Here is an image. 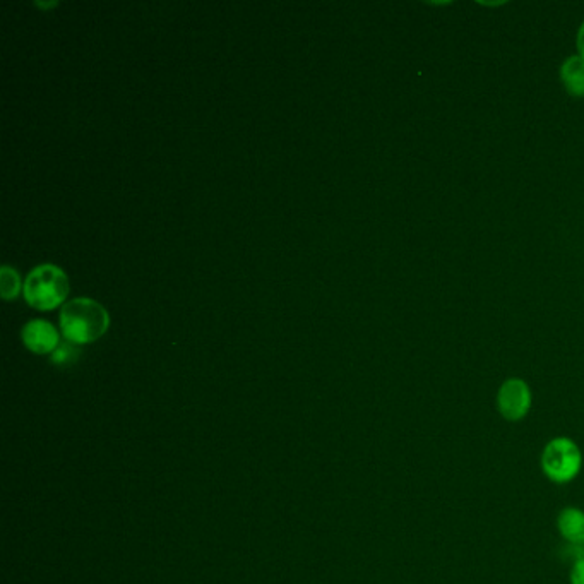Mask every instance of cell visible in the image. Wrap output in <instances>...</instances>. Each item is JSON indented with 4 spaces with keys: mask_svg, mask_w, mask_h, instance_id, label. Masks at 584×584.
I'll list each match as a JSON object with an SVG mask.
<instances>
[{
    "mask_svg": "<svg viewBox=\"0 0 584 584\" xmlns=\"http://www.w3.org/2000/svg\"><path fill=\"white\" fill-rule=\"evenodd\" d=\"M110 324L107 310L91 298H74L60 312V328L72 343H91L105 334Z\"/></svg>",
    "mask_w": 584,
    "mask_h": 584,
    "instance_id": "obj_1",
    "label": "cell"
},
{
    "mask_svg": "<svg viewBox=\"0 0 584 584\" xmlns=\"http://www.w3.org/2000/svg\"><path fill=\"white\" fill-rule=\"evenodd\" d=\"M540 466L550 482L566 485L574 482L583 470V451L571 437H554L543 447Z\"/></svg>",
    "mask_w": 584,
    "mask_h": 584,
    "instance_id": "obj_2",
    "label": "cell"
},
{
    "mask_svg": "<svg viewBox=\"0 0 584 584\" xmlns=\"http://www.w3.org/2000/svg\"><path fill=\"white\" fill-rule=\"evenodd\" d=\"M24 297L35 309L50 310L66 300L69 280L54 264H42L33 269L24 283Z\"/></svg>",
    "mask_w": 584,
    "mask_h": 584,
    "instance_id": "obj_3",
    "label": "cell"
},
{
    "mask_svg": "<svg viewBox=\"0 0 584 584\" xmlns=\"http://www.w3.org/2000/svg\"><path fill=\"white\" fill-rule=\"evenodd\" d=\"M531 405H533V394L528 382L519 377H509L502 382L501 388L497 391L495 406L506 422H511V424L523 422L530 415Z\"/></svg>",
    "mask_w": 584,
    "mask_h": 584,
    "instance_id": "obj_4",
    "label": "cell"
},
{
    "mask_svg": "<svg viewBox=\"0 0 584 584\" xmlns=\"http://www.w3.org/2000/svg\"><path fill=\"white\" fill-rule=\"evenodd\" d=\"M23 341L26 348L38 355L55 352L59 343V333L50 322L35 319L23 328Z\"/></svg>",
    "mask_w": 584,
    "mask_h": 584,
    "instance_id": "obj_5",
    "label": "cell"
},
{
    "mask_svg": "<svg viewBox=\"0 0 584 584\" xmlns=\"http://www.w3.org/2000/svg\"><path fill=\"white\" fill-rule=\"evenodd\" d=\"M557 531L569 545L584 547V511L579 507H564L557 516Z\"/></svg>",
    "mask_w": 584,
    "mask_h": 584,
    "instance_id": "obj_6",
    "label": "cell"
},
{
    "mask_svg": "<svg viewBox=\"0 0 584 584\" xmlns=\"http://www.w3.org/2000/svg\"><path fill=\"white\" fill-rule=\"evenodd\" d=\"M561 81L569 95L584 98V60L573 55L564 60L561 67Z\"/></svg>",
    "mask_w": 584,
    "mask_h": 584,
    "instance_id": "obj_7",
    "label": "cell"
},
{
    "mask_svg": "<svg viewBox=\"0 0 584 584\" xmlns=\"http://www.w3.org/2000/svg\"><path fill=\"white\" fill-rule=\"evenodd\" d=\"M19 288H21V280H19L18 271L12 269L11 266H7V264L2 266V269H0V293H2V298L11 300V298L18 295Z\"/></svg>",
    "mask_w": 584,
    "mask_h": 584,
    "instance_id": "obj_8",
    "label": "cell"
},
{
    "mask_svg": "<svg viewBox=\"0 0 584 584\" xmlns=\"http://www.w3.org/2000/svg\"><path fill=\"white\" fill-rule=\"evenodd\" d=\"M76 357H78L76 348L66 343V345L57 346V350L52 353V362L57 365L72 364L76 360Z\"/></svg>",
    "mask_w": 584,
    "mask_h": 584,
    "instance_id": "obj_9",
    "label": "cell"
},
{
    "mask_svg": "<svg viewBox=\"0 0 584 584\" xmlns=\"http://www.w3.org/2000/svg\"><path fill=\"white\" fill-rule=\"evenodd\" d=\"M569 584H584V555L571 564Z\"/></svg>",
    "mask_w": 584,
    "mask_h": 584,
    "instance_id": "obj_10",
    "label": "cell"
},
{
    "mask_svg": "<svg viewBox=\"0 0 584 584\" xmlns=\"http://www.w3.org/2000/svg\"><path fill=\"white\" fill-rule=\"evenodd\" d=\"M576 45H578V55L584 60V23L578 31V38H576Z\"/></svg>",
    "mask_w": 584,
    "mask_h": 584,
    "instance_id": "obj_11",
    "label": "cell"
}]
</instances>
